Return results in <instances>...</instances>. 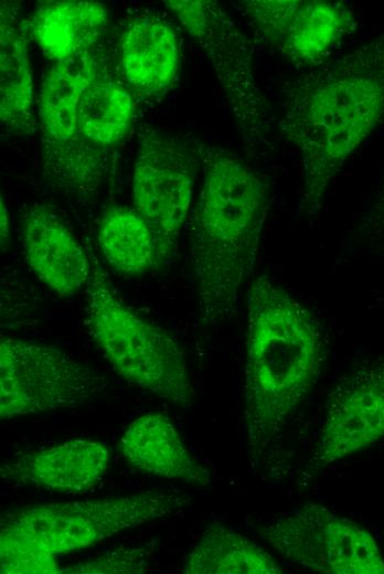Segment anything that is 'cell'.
Segmentation results:
<instances>
[{"label": "cell", "instance_id": "obj_1", "mask_svg": "<svg viewBox=\"0 0 384 574\" xmlns=\"http://www.w3.org/2000/svg\"><path fill=\"white\" fill-rule=\"evenodd\" d=\"M384 118V32L284 89L282 136L300 162V210L319 215L332 181Z\"/></svg>", "mask_w": 384, "mask_h": 574}, {"label": "cell", "instance_id": "obj_2", "mask_svg": "<svg viewBox=\"0 0 384 574\" xmlns=\"http://www.w3.org/2000/svg\"><path fill=\"white\" fill-rule=\"evenodd\" d=\"M201 166L190 263L201 319L212 323L237 310L257 262L270 196L265 181L226 148L203 144Z\"/></svg>", "mask_w": 384, "mask_h": 574}, {"label": "cell", "instance_id": "obj_3", "mask_svg": "<svg viewBox=\"0 0 384 574\" xmlns=\"http://www.w3.org/2000/svg\"><path fill=\"white\" fill-rule=\"evenodd\" d=\"M246 309L244 416L257 459L317 384L323 342L312 312L265 274L250 283Z\"/></svg>", "mask_w": 384, "mask_h": 574}, {"label": "cell", "instance_id": "obj_4", "mask_svg": "<svg viewBox=\"0 0 384 574\" xmlns=\"http://www.w3.org/2000/svg\"><path fill=\"white\" fill-rule=\"evenodd\" d=\"M180 492H146L86 501L51 502L1 517L0 570L7 574H56V555L166 517L186 504Z\"/></svg>", "mask_w": 384, "mask_h": 574}, {"label": "cell", "instance_id": "obj_5", "mask_svg": "<svg viewBox=\"0 0 384 574\" xmlns=\"http://www.w3.org/2000/svg\"><path fill=\"white\" fill-rule=\"evenodd\" d=\"M85 312L90 337L118 375L175 406L191 407L195 392L181 347L116 295L95 258Z\"/></svg>", "mask_w": 384, "mask_h": 574}, {"label": "cell", "instance_id": "obj_6", "mask_svg": "<svg viewBox=\"0 0 384 574\" xmlns=\"http://www.w3.org/2000/svg\"><path fill=\"white\" fill-rule=\"evenodd\" d=\"M104 43L44 72L38 110L43 178L64 194L94 196L115 171L85 142L77 125L79 95L109 56Z\"/></svg>", "mask_w": 384, "mask_h": 574}, {"label": "cell", "instance_id": "obj_7", "mask_svg": "<svg viewBox=\"0 0 384 574\" xmlns=\"http://www.w3.org/2000/svg\"><path fill=\"white\" fill-rule=\"evenodd\" d=\"M202 145L154 127L140 128L132 204L152 232L157 269L177 253L201 164Z\"/></svg>", "mask_w": 384, "mask_h": 574}, {"label": "cell", "instance_id": "obj_8", "mask_svg": "<svg viewBox=\"0 0 384 574\" xmlns=\"http://www.w3.org/2000/svg\"><path fill=\"white\" fill-rule=\"evenodd\" d=\"M164 3L207 55L245 146L252 152L269 147V110L255 76L248 39L215 1Z\"/></svg>", "mask_w": 384, "mask_h": 574}, {"label": "cell", "instance_id": "obj_9", "mask_svg": "<svg viewBox=\"0 0 384 574\" xmlns=\"http://www.w3.org/2000/svg\"><path fill=\"white\" fill-rule=\"evenodd\" d=\"M106 386L102 374L56 347L1 334L2 419L82 404Z\"/></svg>", "mask_w": 384, "mask_h": 574}, {"label": "cell", "instance_id": "obj_10", "mask_svg": "<svg viewBox=\"0 0 384 574\" xmlns=\"http://www.w3.org/2000/svg\"><path fill=\"white\" fill-rule=\"evenodd\" d=\"M264 540L287 561L326 574H384L373 535L319 503L303 504L264 528Z\"/></svg>", "mask_w": 384, "mask_h": 574}, {"label": "cell", "instance_id": "obj_11", "mask_svg": "<svg viewBox=\"0 0 384 574\" xmlns=\"http://www.w3.org/2000/svg\"><path fill=\"white\" fill-rule=\"evenodd\" d=\"M237 7L260 42L306 70L327 62L358 24L354 13L341 2L246 0Z\"/></svg>", "mask_w": 384, "mask_h": 574}, {"label": "cell", "instance_id": "obj_12", "mask_svg": "<svg viewBox=\"0 0 384 574\" xmlns=\"http://www.w3.org/2000/svg\"><path fill=\"white\" fill-rule=\"evenodd\" d=\"M383 437L384 362H374L351 370L331 391L310 468H326Z\"/></svg>", "mask_w": 384, "mask_h": 574}, {"label": "cell", "instance_id": "obj_13", "mask_svg": "<svg viewBox=\"0 0 384 574\" xmlns=\"http://www.w3.org/2000/svg\"><path fill=\"white\" fill-rule=\"evenodd\" d=\"M118 71L129 88L146 98L166 94L181 66L174 28L156 13L142 12L126 22L118 41Z\"/></svg>", "mask_w": 384, "mask_h": 574}, {"label": "cell", "instance_id": "obj_14", "mask_svg": "<svg viewBox=\"0 0 384 574\" xmlns=\"http://www.w3.org/2000/svg\"><path fill=\"white\" fill-rule=\"evenodd\" d=\"M21 224L26 263L43 284L61 297L87 286L92 261L55 213L34 205L23 214Z\"/></svg>", "mask_w": 384, "mask_h": 574}, {"label": "cell", "instance_id": "obj_15", "mask_svg": "<svg viewBox=\"0 0 384 574\" xmlns=\"http://www.w3.org/2000/svg\"><path fill=\"white\" fill-rule=\"evenodd\" d=\"M81 136L114 171L134 121L131 89L109 55L83 88L76 107Z\"/></svg>", "mask_w": 384, "mask_h": 574}, {"label": "cell", "instance_id": "obj_16", "mask_svg": "<svg viewBox=\"0 0 384 574\" xmlns=\"http://www.w3.org/2000/svg\"><path fill=\"white\" fill-rule=\"evenodd\" d=\"M25 25L43 54L51 62H60L103 43L109 13L96 1H41Z\"/></svg>", "mask_w": 384, "mask_h": 574}, {"label": "cell", "instance_id": "obj_17", "mask_svg": "<svg viewBox=\"0 0 384 574\" xmlns=\"http://www.w3.org/2000/svg\"><path fill=\"white\" fill-rule=\"evenodd\" d=\"M118 450L141 471L200 485L211 481L209 471L194 459L163 413H147L132 421L120 437Z\"/></svg>", "mask_w": 384, "mask_h": 574}, {"label": "cell", "instance_id": "obj_18", "mask_svg": "<svg viewBox=\"0 0 384 574\" xmlns=\"http://www.w3.org/2000/svg\"><path fill=\"white\" fill-rule=\"evenodd\" d=\"M0 117L14 134L35 130L32 76L28 55L26 25L15 3L0 6Z\"/></svg>", "mask_w": 384, "mask_h": 574}, {"label": "cell", "instance_id": "obj_19", "mask_svg": "<svg viewBox=\"0 0 384 574\" xmlns=\"http://www.w3.org/2000/svg\"><path fill=\"white\" fill-rule=\"evenodd\" d=\"M109 457L108 448L100 442L72 439L28 456L22 472L28 481L40 488L82 492L102 480Z\"/></svg>", "mask_w": 384, "mask_h": 574}, {"label": "cell", "instance_id": "obj_20", "mask_svg": "<svg viewBox=\"0 0 384 574\" xmlns=\"http://www.w3.org/2000/svg\"><path fill=\"white\" fill-rule=\"evenodd\" d=\"M185 574H279L280 565L262 546L224 525H211L184 560Z\"/></svg>", "mask_w": 384, "mask_h": 574}, {"label": "cell", "instance_id": "obj_21", "mask_svg": "<svg viewBox=\"0 0 384 574\" xmlns=\"http://www.w3.org/2000/svg\"><path fill=\"white\" fill-rule=\"evenodd\" d=\"M97 241L105 259L116 272L138 276L154 269L152 232L134 208H108L98 224Z\"/></svg>", "mask_w": 384, "mask_h": 574}, {"label": "cell", "instance_id": "obj_22", "mask_svg": "<svg viewBox=\"0 0 384 574\" xmlns=\"http://www.w3.org/2000/svg\"><path fill=\"white\" fill-rule=\"evenodd\" d=\"M147 568L140 550L116 551L97 560L61 567L62 574L142 573Z\"/></svg>", "mask_w": 384, "mask_h": 574}, {"label": "cell", "instance_id": "obj_23", "mask_svg": "<svg viewBox=\"0 0 384 574\" xmlns=\"http://www.w3.org/2000/svg\"><path fill=\"white\" fill-rule=\"evenodd\" d=\"M0 237H1V249H6L10 238V221L9 213L6 206L3 198H1L0 206Z\"/></svg>", "mask_w": 384, "mask_h": 574}, {"label": "cell", "instance_id": "obj_24", "mask_svg": "<svg viewBox=\"0 0 384 574\" xmlns=\"http://www.w3.org/2000/svg\"><path fill=\"white\" fill-rule=\"evenodd\" d=\"M382 204H383L382 209H384V192H383V198H382Z\"/></svg>", "mask_w": 384, "mask_h": 574}]
</instances>
